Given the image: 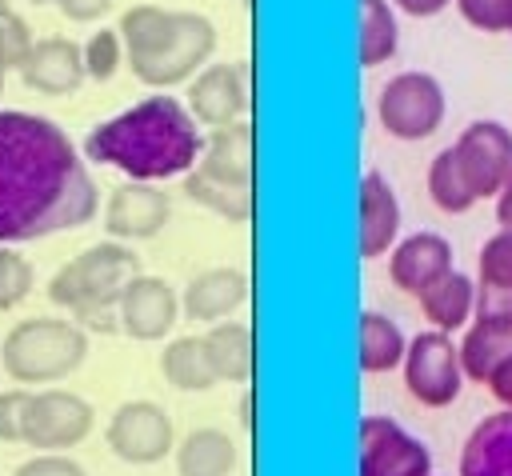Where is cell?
Wrapping results in <instances>:
<instances>
[{
    "label": "cell",
    "instance_id": "obj_28",
    "mask_svg": "<svg viewBox=\"0 0 512 476\" xmlns=\"http://www.w3.org/2000/svg\"><path fill=\"white\" fill-rule=\"evenodd\" d=\"M360 68H380L400 48V20L392 0H360Z\"/></svg>",
    "mask_w": 512,
    "mask_h": 476
},
{
    "label": "cell",
    "instance_id": "obj_18",
    "mask_svg": "<svg viewBox=\"0 0 512 476\" xmlns=\"http://www.w3.org/2000/svg\"><path fill=\"white\" fill-rule=\"evenodd\" d=\"M400 240V200L384 172L368 168L360 176V256L376 260Z\"/></svg>",
    "mask_w": 512,
    "mask_h": 476
},
{
    "label": "cell",
    "instance_id": "obj_33",
    "mask_svg": "<svg viewBox=\"0 0 512 476\" xmlns=\"http://www.w3.org/2000/svg\"><path fill=\"white\" fill-rule=\"evenodd\" d=\"M460 20L488 36H512V0H452Z\"/></svg>",
    "mask_w": 512,
    "mask_h": 476
},
{
    "label": "cell",
    "instance_id": "obj_42",
    "mask_svg": "<svg viewBox=\"0 0 512 476\" xmlns=\"http://www.w3.org/2000/svg\"><path fill=\"white\" fill-rule=\"evenodd\" d=\"M240 424L252 432V388H244V396H240Z\"/></svg>",
    "mask_w": 512,
    "mask_h": 476
},
{
    "label": "cell",
    "instance_id": "obj_14",
    "mask_svg": "<svg viewBox=\"0 0 512 476\" xmlns=\"http://www.w3.org/2000/svg\"><path fill=\"white\" fill-rule=\"evenodd\" d=\"M168 216H172V200L152 180H124L104 200V232L112 240H124V244L160 236Z\"/></svg>",
    "mask_w": 512,
    "mask_h": 476
},
{
    "label": "cell",
    "instance_id": "obj_7",
    "mask_svg": "<svg viewBox=\"0 0 512 476\" xmlns=\"http://www.w3.org/2000/svg\"><path fill=\"white\" fill-rule=\"evenodd\" d=\"M400 368H404L408 396L424 408H448L464 392V368H460L456 336H448V332H436V328L416 332L404 348Z\"/></svg>",
    "mask_w": 512,
    "mask_h": 476
},
{
    "label": "cell",
    "instance_id": "obj_9",
    "mask_svg": "<svg viewBox=\"0 0 512 476\" xmlns=\"http://www.w3.org/2000/svg\"><path fill=\"white\" fill-rule=\"evenodd\" d=\"M104 444L116 460L148 468L172 456L176 428H172V416L156 400H124L104 424Z\"/></svg>",
    "mask_w": 512,
    "mask_h": 476
},
{
    "label": "cell",
    "instance_id": "obj_23",
    "mask_svg": "<svg viewBox=\"0 0 512 476\" xmlns=\"http://www.w3.org/2000/svg\"><path fill=\"white\" fill-rule=\"evenodd\" d=\"M176 476H232L236 444L224 428H192L176 448Z\"/></svg>",
    "mask_w": 512,
    "mask_h": 476
},
{
    "label": "cell",
    "instance_id": "obj_36",
    "mask_svg": "<svg viewBox=\"0 0 512 476\" xmlns=\"http://www.w3.org/2000/svg\"><path fill=\"white\" fill-rule=\"evenodd\" d=\"M512 328V284H476V316Z\"/></svg>",
    "mask_w": 512,
    "mask_h": 476
},
{
    "label": "cell",
    "instance_id": "obj_11",
    "mask_svg": "<svg viewBox=\"0 0 512 476\" xmlns=\"http://www.w3.org/2000/svg\"><path fill=\"white\" fill-rule=\"evenodd\" d=\"M360 476H432V452L392 416H364Z\"/></svg>",
    "mask_w": 512,
    "mask_h": 476
},
{
    "label": "cell",
    "instance_id": "obj_1",
    "mask_svg": "<svg viewBox=\"0 0 512 476\" xmlns=\"http://www.w3.org/2000/svg\"><path fill=\"white\" fill-rule=\"evenodd\" d=\"M100 212V188L72 136L36 112H0V244L72 232Z\"/></svg>",
    "mask_w": 512,
    "mask_h": 476
},
{
    "label": "cell",
    "instance_id": "obj_43",
    "mask_svg": "<svg viewBox=\"0 0 512 476\" xmlns=\"http://www.w3.org/2000/svg\"><path fill=\"white\" fill-rule=\"evenodd\" d=\"M8 12H12V4H8V0H0V16H8Z\"/></svg>",
    "mask_w": 512,
    "mask_h": 476
},
{
    "label": "cell",
    "instance_id": "obj_21",
    "mask_svg": "<svg viewBox=\"0 0 512 476\" xmlns=\"http://www.w3.org/2000/svg\"><path fill=\"white\" fill-rule=\"evenodd\" d=\"M460 476H512V408L484 416L464 448H460Z\"/></svg>",
    "mask_w": 512,
    "mask_h": 476
},
{
    "label": "cell",
    "instance_id": "obj_40",
    "mask_svg": "<svg viewBox=\"0 0 512 476\" xmlns=\"http://www.w3.org/2000/svg\"><path fill=\"white\" fill-rule=\"evenodd\" d=\"M448 4H452V0H392V8H396V12H404V16H412V20L440 16Z\"/></svg>",
    "mask_w": 512,
    "mask_h": 476
},
{
    "label": "cell",
    "instance_id": "obj_32",
    "mask_svg": "<svg viewBox=\"0 0 512 476\" xmlns=\"http://www.w3.org/2000/svg\"><path fill=\"white\" fill-rule=\"evenodd\" d=\"M476 284H512V228H496L476 252Z\"/></svg>",
    "mask_w": 512,
    "mask_h": 476
},
{
    "label": "cell",
    "instance_id": "obj_2",
    "mask_svg": "<svg viewBox=\"0 0 512 476\" xmlns=\"http://www.w3.org/2000/svg\"><path fill=\"white\" fill-rule=\"evenodd\" d=\"M204 152V132L168 92H152L132 108L100 120L84 136V160L124 172L128 180H176L196 168Z\"/></svg>",
    "mask_w": 512,
    "mask_h": 476
},
{
    "label": "cell",
    "instance_id": "obj_26",
    "mask_svg": "<svg viewBox=\"0 0 512 476\" xmlns=\"http://www.w3.org/2000/svg\"><path fill=\"white\" fill-rule=\"evenodd\" d=\"M404 348H408V340L392 316L372 312V308L360 312V372L364 376H384V372L400 368Z\"/></svg>",
    "mask_w": 512,
    "mask_h": 476
},
{
    "label": "cell",
    "instance_id": "obj_17",
    "mask_svg": "<svg viewBox=\"0 0 512 476\" xmlns=\"http://www.w3.org/2000/svg\"><path fill=\"white\" fill-rule=\"evenodd\" d=\"M16 72L40 96H72L88 80L84 76V52H80V44L72 36H44V40H36Z\"/></svg>",
    "mask_w": 512,
    "mask_h": 476
},
{
    "label": "cell",
    "instance_id": "obj_12",
    "mask_svg": "<svg viewBox=\"0 0 512 476\" xmlns=\"http://www.w3.org/2000/svg\"><path fill=\"white\" fill-rule=\"evenodd\" d=\"M116 320H120V332L140 344L168 340L172 328L180 324V292L164 276L136 272L116 304Z\"/></svg>",
    "mask_w": 512,
    "mask_h": 476
},
{
    "label": "cell",
    "instance_id": "obj_15",
    "mask_svg": "<svg viewBox=\"0 0 512 476\" xmlns=\"http://www.w3.org/2000/svg\"><path fill=\"white\" fill-rule=\"evenodd\" d=\"M456 268L452 244L440 232H408L388 248V280L404 296H420L428 284H436L444 272Z\"/></svg>",
    "mask_w": 512,
    "mask_h": 476
},
{
    "label": "cell",
    "instance_id": "obj_10",
    "mask_svg": "<svg viewBox=\"0 0 512 476\" xmlns=\"http://www.w3.org/2000/svg\"><path fill=\"white\" fill-rule=\"evenodd\" d=\"M184 108L200 128H224L248 112V68L240 60H208L184 84Z\"/></svg>",
    "mask_w": 512,
    "mask_h": 476
},
{
    "label": "cell",
    "instance_id": "obj_22",
    "mask_svg": "<svg viewBox=\"0 0 512 476\" xmlns=\"http://www.w3.org/2000/svg\"><path fill=\"white\" fill-rule=\"evenodd\" d=\"M204 340V352H208V364L216 372V380L224 384H248L252 380V328L244 320H220V324H208L200 332Z\"/></svg>",
    "mask_w": 512,
    "mask_h": 476
},
{
    "label": "cell",
    "instance_id": "obj_37",
    "mask_svg": "<svg viewBox=\"0 0 512 476\" xmlns=\"http://www.w3.org/2000/svg\"><path fill=\"white\" fill-rule=\"evenodd\" d=\"M12 476H88L80 460H72L68 452H36L32 460H24Z\"/></svg>",
    "mask_w": 512,
    "mask_h": 476
},
{
    "label": "cell",
    "instance_id": "obj_6",
    "mask_svg": "<svg viewBox=\"0 0 512 476\" xmlns=\"http://www.w3.org/2000/svg\"><path fill=\"white\" fill-rule=\"evenodd\" d=\"M444 112H448L444 84L432 72H420V68L396 72L376 96L380 128L392 140H404V144H420V140L436 136L440 124H444Z\"/></svg>",
    "mask_w": 512,
    "mask_h": 476
},
{
    "label": "cell",
    "instance_id": "obj_4",
    "mask_svg": "<svg viewBox=\"0 0 512 476\" xmlns=\"http://www.w3.org/2000/svg\"><path fill=\"white\" fill-rule=\"evenodd\" d=\"M140 272V256L124 240H100L56 268L48 280V300L64 308L84 332H120L116 304L128 288V280Z\"/></svg>",
    "mask_w": 512,
    "mask_h": 476
},
{
    "label": "cell",
    "instance_id": "obj_34",
    "mask_svg": "<svg viewBox=\"0 0 512 476\" xmlns=\"http://www.w3.org/2000/svg\"><path fill=\"white\" fill-rule=\"evenodd\" d=\"M32 44H36V36H32L28 20H20L16 12L0 16V96H4V80H8V72L24 64V56L32 52Z\"/></svg>",
    "mask_w": 512,
    "mask_h": 476
},
{
    "label": "cell",
    "instance_id": "obj_13",
    "mask_svg": "<svg viewBox=\"0 0 512 476\" xmlns=\"http://www.w3.org/2000/svg\"><path fill=\"white\" fill-rule=\"evenodd\" d=\"M452 152L476 192V200H492L512 172V128L500 120H472L456 140Z\"/></svg>",
    "mask_w": 512,
    "mask_h": 476
},
{
    "label": "cell",
    "instance_id": "obj_35",
    "mask_svg": "<svg viewBox=\"0 0 512 476\" xmlns=\"http://www.w3.org/2000/svg\"><path fill=\"white\" fill-rule=\"evenodd\" d=\"M28 400H32V388H24V384L0 392V444H16L24 436Z\"/></svg>",
    "mask_w": 512,
    "mask_h": 476
},
{
    "label": "cell",
    "instance_id": "obj_19",
    "mask_svg": "<svg viewBox=\"0 0 512 476\" xmlns=\"http://www.w3.org/2000/svg\"><path fill=\"white\" fill-rule=\"evenodd\" d=\"M196 168L228 188H252V124L248 116L224 128H208Z\"/></svg>",
    "mask_w": 512,
    "mask_h": 476
},
{
    "label": "cell",
    "instance_id": "obj_44",
    "mask_svg": "<svg viewBox=\"0 0 512 476\" xmlns=\"http://www.w3.org/2000/svg\"><path fill=\"white\" fill-rule=\"evenodd\" d=\"M28 4H52V0H28Z\"/></svg>",
    "mask_w": 512,
    "mask_h": 476
},
{
    "label": "cell",
    "instance_id": "obj_30",
    "mask_svg": "<svg viewBox=\"0 0 512 476\" xmlns=\"http://www.w3.org/2000/svg\"><path fill=\"white\" fill-rule=\"evenodd\" d=\"M80 52H84V76L96 80V84H108L124 68V40H120L116 28H96L80 44Z\"/></svg>",
    "mask_w": 512,
    "mask_h": 476
},
{
    "label": "cell",
    "instance_id": "obj_20",
    "mask_svg": "<svg viewBox=\"0 0 512 476\" xmlns=\"http://www.w3.org/2000/svg\"><path fill=\"white\" fill-rule=\"evenodd\" d=\"M416 304H420V316H424L428 328L456 336V332H464V328L472 324V316H476V276L452 268V272H444L436 284H428V288L416 296Z\"/></svg>",
    "mask_w": 512,
    "mask_h": 476
},
{
    "label": "cell",
    "instance_id": "obj_41",
    "mask_svg": "<svg viewBox=\"0 0 512 476\" xmlns=\"http://www.w3.org/2000/svg\"><path fill=\"white\" fill-rule=\"evenodd\" d=\"M492 204H496V224H500V228H512V172L504 176V184H500V192L492 196Z\"/></svg>",
    "mask_w": 512,
    "mask_h": 476
},
{
    "label": "cell",
    "instance_id": "obj_16",
    "mask_svg": "<svg viewBox=\"0 0 512 476\" xmlns=\"http://www.w3.org/2000/svg\"><path fill=\"white\" fill-rule=\"evenodd\" d=\"M244 304H248V276L232 264H216V268L196 272L180 292V316L200 324V328L236 316Z\"/></svg>",
    "mask_w": 512,
    "mask_h": 476
},
{
    "label": "cell",
    "instance_id": "obj_5",
    "mask_svg": "<svg viewBox=\"0 0 512 476\" xmlns=\"http://www.w3.org/2000/svg\"><path fill=\"white\" fill-rule=\"evenodd\" d=\"M88 360V332L68 316H28L8 328L0 344V368L12 384L48 388L80 372Z\"/></svg>",
    "mask_w": 512,
    "mask_h": 476
},
{
    "label": "cell",
    "instance_id": "obj_27",
    "mask_svg": "<svg viewBox=\"0 0 512 476\" xmlns=\"http://www.w3.org/2000/svg\"><path fill=\"white\" fill-rule=\"evenodd\" d=\"M424 188H428V200H432L444 216H464V212H472V208L480 204L476 192H472V184H468V176H464V168H460V160H456V152H452V144L440 148V152L428 160Z\"/></svg>",
    "mask_w": 512,
    "mask_h": 476
},
{
    "label": "cell",
    "instance_id": "obj_29",
    "mask_svg": "<svg viewBox=\"0 0 512 476\" xmlns=\"http://www.w3.org/2000/svg\"><path fill=\"white\" fill-rule=\"evenodd\" d=\"M184 196L208 212H216L228 224H248L252 220V188H228L212 176H204L200 168H188L184 176Z\"/></svg>",
    "mask_w": 512,
    "mask_h": 476
},
{
    "label": "cell",
    "instance_id": "obj_38",
    "mask_svg": "<svg viewBox=\"0 0 512 476\" xmlns=\"http://www.w3.org/2000/svg\"><path fill=\"white\" fill-rule=\"evenodd\" d=\"M52 4L72 24H96V20H104L116 8V0H52Z\"/></svg>",
    "mask_w": 512,
    "mask_h": 476
},
{
    "label": "cell",
    "instance_id": "obj_3",
    "mask_svg": "<svg viewBox=\"0 0 512 476\" xmlns=\"http://www.w3.org/2000/svg\"><path fill=\"white\" fill-rule=\"evenodd\" d=\"M116 32L124 40L128 72L152 92L188 84L216 52V24L188 8L132 4L124 8Z\"/></svg>",
    "mask_w": 512,
    "mask_h": 476
},
{
    "label": "cell",
    "instance_id": "obj_39",
    "mask_svg": "<svg viewBox=\"0 0 512 476\" xmlns=\"http://www.w3.org/2000/svg\"><path fill=\"white\" fill-rule=\"evenodd\" d=\"M484 388L500 400V408H512V356H508V360L488 376V384H484Z\"/></svg>",
    "mask_w": 512,
    "mask_h": 476
},
{
    "label": "cell",
    "instance_id": "obj_31",
    "mask_svg": "<svg viewBox=\"0 0 512 476\" xmlns=\"http://www.w3.org/2000/svg\"><path fill=\"white\" fill-rule=\"evenodd\" d=\"M32 284H36L32 260L20 256L12 244H0V312H12L16 304H24Z\"/></svg>",
    "mask_w": 512,
    "mask_h": 476
},
{
    "label": "cell",
    "instance_id": "obj_8",
    "mask_svg": "<svg viewBox=\"0 0 512 476\" xmlns=\"http://www.w3.org/2000/svg\"><path fill=\"white\" fill-rule=\"evenodd\" d=\"M96 428V408L72 392V388H32L28 412H24V444L36 452H68L84 444Z\"/></svg>",
    "mask_w": 512,
    "mask_h": 476
},
{
    "label": "cell",
    "instance_id": "obj_24",
    "mask_svg": "<svg viewBox=\"0 0 512 476\" xmlns=\"http://www.w3.org/2000/svg\"><path fill=\"white\" fill-rule=\"evenodd\" d=\"M456 352H460L464 380H472V384H488V376L512 356V328L492 324V320H472V324L464 328Z\"/></svg>",
    "mask_w": 512,
    "mask_h": 476
},
{
    "label": "cell",
    "instance_id": "obj_25",
    "mask_svg": "<svg viewBox=\"0 0 512 476\" xmlns=\"http://www.w3.org/2000/svg\"><path fill=\"white\" fill-rule=\"evenodd\" d=\"M160 376L176 392H208L220 384L200 336H168L160 348Z\"/></svg>",
    "mask_w": 512,
    "mask_h": 476
}]
</instances>
